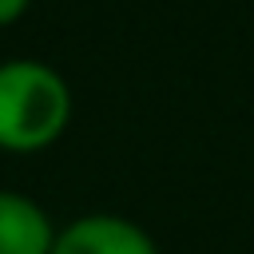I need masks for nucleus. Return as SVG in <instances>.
<instances>
[{"instance_id": "3", "label": "nucleus", "mask_w": 254, "mask_h": 254, "mask_svg": "<svg viewBox=\"0 0 254 254\" xmlns=\"http://www.w3.org/2000/svg\"><path fill=\"white\" fill-rule=\"evenodd\" d=\"M60 226L24 190L0 187V254H52Z\"/></svg>"}, {"instance_id": "1", "label": "nucleus", "mask_w": 254, "mask_h": 254, "mask_svg": "<svg viewBox=\"0 0 254 254\" xmlns=\"http://www.w3.org/2000/svg\"><path fill=\"white\" fill-rule=\"evenodd\" d=\"M71 123V87L44 60L0 64V151L40 155L64 139Z\"/></svg>"}, {"instance_id": "4", "label": "nucleus", "mask_w": 254, "mask_h": 254, "mask_svg": "<svg viewBox=\"0 0 254 254\" xmlns=\"http://www.w3.org/2000/svg\"><path fill=\"white\" fill-rule=\"evenodd\" d=\"M28 8H32V0H0V28H12Z\"/></svg>"}, {"instance_id": "2", "label": "nucleus", "mask_w": 254, "mask_h": 254, "mask_svg": "<svg viewBox=\"0 0 254 254\" xmlns=\"http://www.w3.org/2000/svg\"><path fill=\"white\" fill-rule=\"evenodd\" d=\"M52 254H159V246L139 222L111 210H95L60 226Z\"/></svg>"}]
</instances>
